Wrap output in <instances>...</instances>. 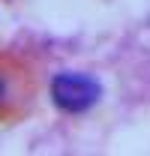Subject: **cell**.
I'll return each mask as SVG.
<instances>
[{
  "instance_id": "obj_1",
  "label": "cell",
  "mask_w": 150,
  "mask_h": 156,
  "mask_svg": "<svg viewBox=\"0 0 150 156\" xmlns=\"http://www.w3.org/2000/svg\"><path fill=\"white\" fill-rule=\"evenodd\" d=\"M102 96V84L84 72H57L51 78V102L66 114L90 111Z\"/></svg>"
},
{
  "instance_id": "obj_2",
  "label": "cell",
  "mask_w": 150,
  "mask_h": 156,
  "mask_svg": "<svg viewBox=\"0 0 150 156\" xmlns=\"http://www.w3.org/2000/svg\"><path fill=\"white\" fill-rule=\"evenodd\" d=\"M3 90H6V87H3V78H0V99H3Z\"/></svg>"
}]
</instances>
